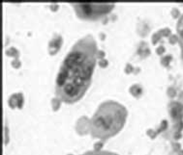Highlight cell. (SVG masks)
I'll use <instances>...</instances> for the list:
<instances>
[{"instance_id":"obj_4","label":"cell","mask_w":183,"mask_h":155,"mask_svg":"<svg viewBox=\"0 0 183 155\" xmlns=\"http://www.w3.org/2000/svg\"><path fill=\"white\" fill-rule=\"evenodd\" d=\"M82 155H117L113 152H109V151H101V150H97V151H88L86 153H84Z\"/></svg>"},{"instance_id":"obj_1","label":"cell","mask_w":183,"mask_h":155,"mask_svg":"<svg viewBox=\"0 0 183 155\" xmlns=\"http://www.w3.org/2000/svg\"><path fill=\"white\" fill-rule=\"evenodd\" d=\"M97 60V45L91 36L76 43L60 67L55 93L60 100L74 103L81 99L91 83Z\"/></svg>"},{"instance_id":"obj_3","label":"cell","mask_w":183,"mask_h":155,"mask_svg":"<svg viewBox=\"0 0 183 155\" xmlns=\"http://www.w3.org/2000/svg\"><path fill=\"white\" fill-rule=\"evenodd\" d=\"M73 7L81 18L96 19L107 15L114 6L109 3H78L73 4Z\"/></svg>"},{"instance_id":"obj_2","label":"cell","mask_w":183,"mask_h":155,"mask_svg":"<svg viewBox=\"0 0 183 155\" xmlns=\"http://www.w3.org/2000/svg\"><path fill=\"white\" fill-rule=\"evenodd\" d=\"M126 108L115 101L102 103L90 121V131L95 138L109 139L118 133L125 123Z\"/></svg>"}]
</instances>
